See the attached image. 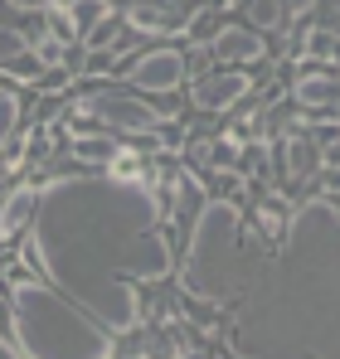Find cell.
I'll list each match as a JSON object with an SVG mask.
<instances>
[{
    "instance_id": "cell-1",
    "label": "cell",
    "mask_w": 340,
    "mask_h": 359,
    "mask_svg": "<svg viewBox=\"0 0 340 359\" xmlns=\"http://www.w3.org/2000/svg\"><path fill=\"white\" fill-rule=\"evenodd\" d=\"M30 252L54 292L117 335L141 320L131 282L170 272L156 194L117 175H68L39 189Z\"/></svg>"
},
{
    "instance_id": "cell-2",
    "label": "cell",
    "mask_w": 340,
    "mask_h": 359,
    "mask_svg": "<svg viewBox=\"0 0 340 359\" xmlns=\"http://www.w3.org/2000/svg\"><path fill=\"white\" fill-rule=\"evenodd\" d=\"M10 330L25 359H112V330L98 325L83 306L54 292L49 282H15Z\"/></svg>"
},
{
    "instance_id": "cell-3",
    "label": "cell",
    "mask_w": 340,
    "mask_h": 359,
    "mask_svg": "<svg viewBox=\"0 0 340 359\" xmlns=\"http://www.w3.org/2000/svg\"><path fill=\"white\" fill-rule=\"evenodd\" d=\"M233 257H238V209L224 204V199H214V204H204L200 229L190 238V287L200 297L219 301L224 272L233 267Z\"/></svg>"
},
{
    "instance_id": "cell-4",
    "label": "cell",
    "mask_w": 340,
    "mask_h": 359,
    "mask_svg": "<svg viewBox=\"0 0 340 359\" xmlns=\"http://www.w3.org/2000/svg\"><path fill=\"white\" fill-rule=\"evenodd\" d=\"M78 117L103 121L107 131H122V136H151V131H161V112L151 102H136L122 88H103V93L78 97Z\"/></svg>"
},
{
    "instance_id": "cell-5",
    "label": "cell",
    "mask_w": 340,
    "mask_h": 359,
    "mask_svg": "<svg viewBox=\"0 0 340 359\" xmlns=\"http://www.w3.org/2000/svg\"><path fill=\"white\" fill-rule=\"evenodd\" d=\"M126 83L141 88V93H175L185 83V54L180 49H151V54H141L131 63Z\"/></svg>"
},
{
    "instance_id": "cell-6",
    "label": "cell",
    "mask_w": 340,
    "mask_h": 359,
    "mask_svg": "<svg viewBox=\"0 0 340 359\" xmlns=\"http://www.w3.org/2000/svg\"><path fill=\"white\" fill-rule=\"evenodd\" d=\"M248 88H253V78H248L243 68H219V73L195 78L190 97H195V107H204V112H224L238 97H248Z\"/></svg>"
},
{
    "instance_id": "cell-7",
    "label": "cell",
    "mask_w": 340,
    "mask_h": 359,
    "mask_svg": "<svg viewBox=\"0 0 340 359\" xmlns=\"http://www.w3.org/2000/svg\"><path fill=\"white\" fill-rule=\"evenodd\" d=\"M209 54L219 63H258L268 54V39L263 34H253L248 25H219V34H214V44H209Z\"/></svg>"
},
{
    "instance_id": "cell-8",
    "label": "cell",
    "mask_w": 340,
    "mask_h": 359,
    "mask_svg": "<svg viewBox=\"0 0 340 359\" xmlns=\"http://www.w3.org/2000/svg\"><path fill=\"white\" fill-rule=\"evenodd\" d=\"M126 25L141 29V34H170V29H185V5H180V0H141V5H131Z\"/></svg>"
},
{
    "instance_id": "cell-9",
    "label": "cell",
    "mask_w": 340,
    "mask_h": 359,
    "mask_svg": "<svg viewBox=\"0 0 340 359\" xmlns=\"http://www.w3.org/2000/svg\"><path fill=\"white\" fill-rule=\"evenodd\" d=\"M34 199H39L34 184H20V189L5 194V204H0V238H15V233L34 219Z\"/></svg>"
},
{
    "instance_id": "cell-10",
    "label": "cell",
    "mask_w": 340,
    "mask_h": 359,
    "mask_svg": "<svg viewBox=\"0 0 340 359\" xmlns=\"http://www.w3.org/2000/svg\"><path fill=\"white\" fill-rule=\"evenodd\" d=\"M296 102L301 107H331L336 102V73H306V78H296Z\"/></svg>"
},
{
    "instance_id": "cell-11",
    "label": "cell",
    "mask_w": 340,
    "mask_h": 359,
    "mask_svg": "<svg viewBox=\"0 0 340 359\" xmlns=\"http://www.w3.org/2000/svg\"><path fill=\"white\" fill-rule=\"evenodd\" d=\"M15 121H20V102H15L10 93H0V151H5V141H10V131H15Z\"/></svg>"
},
{
    "instance_id": "cell-12",
    "label": "cell",
    "mask_w": 340,
    "mask_h": 359,
    "mask_svg": "<svg viewBox=\"0 0 340 359\" xmlns=\"http://www.w3.org/2000/svg\"><path fill=\"white\" fill-rule=\"evenodd\" d=\"M0 359H20V355H15V350H10V345H5V340H0Z\"/></svg>"
}]
</instances>
